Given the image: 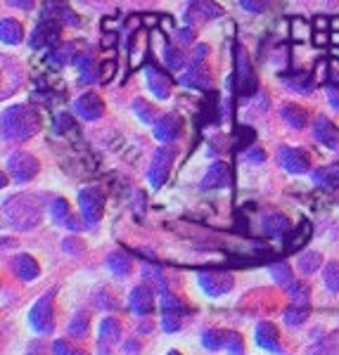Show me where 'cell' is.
<instances>
[{
	"label": "cell",
	"instance_id": "obj_1",
	"mask_svg": "<svg viewBox=\"0 0 339 355\" xmlns=\"http://www.w3.org/2000/svg\"><path fill=\"white\" fill-rule=\"evenodd\" d=\"M3 218L17 232L36 230L43 220V197L41 194H13L3 204Z\"/></svg>",
	"mask_w": 339,
	"mask_h": 355
},
{
	"label": "cell",
	"instance_id": "obj_2",
	"mask_svg": "<svg viewBox=\"0 0 339 355\" xmlns=\"http://www.w3.org/2000/svg\"><path fill=\"white\" fill-rule=\"evenodd\" d=\"M3 140H28L41 130V116L28 105H13L3 110Z\"/></svg>",
	"mask_w": 339,
	"mask_h": 355
},
{
	"label": "cell",
	"instance_id": "obj_3",
	"mask_svg": "<svg viewBox=\"0 0 339 355\" xmlns=\"http://www.w3.org/2000/svg\"><path fill=\"white\" fill-rule=\"evenodd\" d=\"M53 301H55V289L45 291V294L31 306L28 311V327H31L36 334H53L55 329V311H53Z\"/></svg>",
	"mask_w": 339,
	"mask_h": 355
},
{
	"label": "cell",
	"instance_id": "obj_4",
	"mask_svg": "<svg viewBox=\"0 0 339 355\" xmlns=\"http://www.w3.org/2000/svg\"><path fill=\"white\" fill-rule=\"evenodd\" d=\"M233 53H235V81H238L240 95L242 97L254 95L258 88V81H256V73H254V67H251L249 55H247V50L240 43H235Z\"/></svg>",
	"mask_w": 339,
	"mask_h": 355
},
{
	"label": "cell",
	"instance_id": "obj_5",
	"mask_svg": "<svg viewBox=\"0 0 339 355\" xmlns=\"http://www.w3.org/2000/svg\"><path fill=\"white\" fill-rule=\"evenodd\" d=\"M78 209H81L83 223L88 227H95L105 216V192L102 187H85L78 192Z\"/></svg>",
	"mask_w": 339,
	"mask_h": 355
},
{
	"label": "cell",
	"instance_id": "obj_6",
	"mask_svg": "<svg viewBox=\"0 0 339 355\" xmlns=\"http://www.w3.org/2000/svg\"><path fill=\"white\" fill-rule=\"evenodd\" d=\"M8 171L13 173L17 182H28L38 175L41 164H38V159L28 152H13L8 157Z\"/></svg>",
	"mask_w": 339,
	"mask_h": 355
},
{
	"label": "cell",
	"instance_id": "obj_7",
	"mask_svg": "<svg viewBox=\"0 0 339 355\" xmlns=\"http://www.w3.org/2000/svg\"><path fill=\"white\" fill-rule=\"evenodd\" d=\"M176 162V150L174 147H159L152 157V164H149L147 178L152 187H162L166 182V178L171 173V166Z\"/></svg>",
	"mask_w": 339,
	"mask_h": 355
},
{
	"label": "cell",
	"instance_id": "obj_8",
	"mask_svg": "<svg viewBox=\"0 0 339 355\" xmlns=\"http://www.w3.org/2000/svg\"><path fill=\"white\" fill-rule=\"evenodd\" d=\"M60 33H62V19L57 21L55 17H43V21L28 36V48L33 50L48 48V45H53L60 38Z\"/></svg>",
	"mask_w": 339,
	"mask_h": 355
},
{
	"label": "cell",
	"instance_id": "obj_9",
	"mask_svg": "<svg viewBox=\"0 0 339 355\" xmlns=\"http://www.w3.org/2000/svg\"><path fill=\"white\" fill-rule=\"evenodd\" d=\"M197 284L202 287L206 296H223L233 289V275L218 272V270H202L197 272Z\"/></svg>",
	"mask_w": 339,
	"mask_h": 355
},
{
	"label": "cell",
	"instance_id": "obj_10",
	"mask_svg": "<svg viewBox=\"0 0 339 355\" xmlns=\"http://www.w3.org/2000/svg\"><path fill=\"white\" fill-rule=\"evenodd\" d=\"M278 159H280V166L287 171V173H306L311 168V162H308V154L301 150V147H290V145H283L278 152Z\"/></svg>",
	"mask_w": 339,
	"mask_h": 355
},
{
	"label": "cell",
	"instance_id": "obj_11",
	"mask_svg": "<svg viewBox=\"0 0 339 355\" xmlns=\"http://www.w3.org/2000/svg\"><path fill=\"white\" fill-rule=\"evenodd\" d=\"M183 125L185 123H183L181 114L169 112L162 119H157V123H154V137L159 142H176L183 135Z\"/></svg>",
	"mask_w": 339,
	"mask_h": 355
},
{
	"label": "cell",
	"instance_id": "obj_12",
	"mask_svg": "<svg viewBox=\"0 0 339 355\" xmlns=\"http://www.w3.org/2000/svg\"><path fill=\"white\" fill-rule=\"evenodd\" d=\"M122 339V322L117 318H105L97 329V353H112Z\"/></svg>",
	"mask_w": 339,
	"mask_h": 355
},
{
	"label": "cell",
	"instance_id": "obj_13",
	"mask_svg": "<svg viewBox=\"0 0 339 355\" xmlns=\"http://www.w3.org/2000/svg\"><path fill=\"white\" fill-rule=\"evenodd\" d=\"M48 211H50V220H53L57 227H65V230H72V232H78L83 227L76 216L72 214L67 199H62V197L53 199V204H50Z\"/></svg>",
	"mask_w": 339,
	"mask_h": 355
},
{
	"label": "cell",
	"instance_id": "obj_14",
	"mask_svg": "<svg viewBox=\"0 0 339 355\" xmlns=\"http://www.w3.org/2000/svg\"><path fill=\"white\" fill-rule=\"evenodd\" d=\"M74 112L83 121H97L105 114V102H102V97L97 93H83L74 102Z\"/></svg>",
	"mask_w": 339,
	"mask_h": 355
},
{
	"label": "cell",
	"instance_id": "obj_15",
	"mask_svg": "<svg viewBox=\"0 0 339 355\" xmlns=\"http://www.w3.org/2000/svg\"><path fill=\"white\" fill-rule=\"evenodd\" d=\"M261 227L268 237L283 242L287 234L292 232V220L287 218L285 214H280V211H266V214L261 216Z\"/></svg>",
	"mask_w": 339,
	"mask_h": 355
},
{
	"label": "cell",
	"instance_id": "obj_16",
	"mask_svg": "<svg viewBox=\"0 0 339 355\" xmlns=\"http://www.w3.org/2000/svg\"><path fill=\"white\" fill-rule=\"evenodd\" d=\"M223 17V8L216 5L214 0H190L185 10V21L192 24V21H209V19H218Z\"/></svg>",
	"mask_w": 339,
	"mask_h": 355
},
{
	"label": "cell",
	"instance_id": "obj_17",
	"mask_svg": "<svg viewBox=\"0 0 339 355\" xmlns=\"http://www.w3.org/2000/svg\"><path fill=\"white\" fill-rule=\"evenodd\" d=\"M142 71H145L149 93L157 97V100H169V95H171V78H169V73L162 71V69L154 67V64H145Z\"/></svg>",
	"mask_w": 339,
	"mask_h": 355
},
{
	"label": "cell",
	"instance_id": "obj_18",
	"mask_svg": "<svg viewBox=\"0 0 339 355\" xmlns=\"http://www.w3.org/2000/svg\"><path fill=\"white\" fill-rule=\"evenodd\" d=\"M228 185H231V168H228L223 162H216V164L209 166L206 175L202 178V182H199V190H204V192L226 190Z\"/></svg>",
	"mask_w": 339,
	"mask_h": 355
},
{
	"label": "cell",
	"instance_id": "obj_19",
	"mask_svg": "<svg viewBox=\"0 0 339 355\" xmlns=\"http://www.w3.org/2000/svg\"><path fill=\"white\" fill-rule=\"evenodd\" d=\"M313 135H315V140H318L323 147H327L330 152L339 154V128L327 116H318V119H315Z\"/></svg>",
	"mask_w": 339,
	"mask_h": 355
},
{
	"label": "cell",
	"instance_id": "obj_20",
	"mask_svg": "<svg viewBox=\"0 0 339 355\" xmlns=\"http://www.w3.org/2000/svg\"><path fill=\"white\" fill-rule=\"evenodd\" d=\"M183 85H188V88H197V90H204L211 85V76H209V69L204 67V62H192L188 64L185 73H183L181 78H178Z\"/></svg>",
	"mask_w": 339,
	"mask_h": 355
},
{
	"label": "cell",
	"instance_id": "obj_21",
	"mask_svg": "<svg viewBox=\"0 0 339 355\" xmlns=\"http://www.w3.org/2000/svg\"><path fill=\"white\" fill-rule=\"evenodd\" d=\"M10 270H13L15 277L22 279V282H33V279L41 275V268H38L36 259H33V256H28V254L15 256V259L10 261Z\"/></svg>",
	"mask_w": 339,
	"mask_h": 355
},
{
	"label": "cell",
	"instance_id": "obj_22",
	"mask_svg": "<svg viewBox=\"0 0 339 355\" xmlns=\"http://www.w3.org/2000/svg\"><path fill=\"white\" fill-rule=\"evenodd\" d=\"M129 306L131 311H133L135 315H149L154 311V291L149 284H140V287H135L133 291H131L129 296Z\"/></svg>",
	"mask_w": 339,
	"mask_h": 355
},
{
	"label": "cell",
	"instance_id": "obj_23",
	"mask_svg": "<svg viewBox=\"0 0 339 355\" xmlns=\"http://www.w3.org/2000/svg\"><path fill=\"white\" fill-rule=\"evenodd\" d=\"M254 336H256V343L261 348L271 353H283V346H280V334L275 329V324L271 322H258L256 329H254Z\"/></svg>",
	"mask_w": 339,
	"mask_h": 355
},
{
	"label": "cell",
	"instance_id": "obj_24",
	"mask_svg": "<svg viewBox=\"0 0 339 355\" xmlns=\"http://www.w3.org/2000/svg\"><path fill=\"white\" fill-rule=\"evenodd\" d=\"M311 180H313V185L323 187V190H337L339 187V164L315 168L311 173Z\"/></svg>",
	"mask_w": 339,
	"mask_h": 355
},
{
	"label": "cell",
	"instance_id": "obj_25",
	"mask_svg": "<svg viewBox=\"0 0 339 355\" xmlns=\"http://www.w3.org/2000/svg\"><path fill=\"white\" fill-rule=\"evenodd\" d=\"M280 116H283V121L295 130H304L308 123V112L299 105H283L280 107Z\"/></svg>",
	"mask_w": 339,
	"mask_h": 355
},
{
	"label": "cell",
	"instance_id": "obj_26",
	"mask_svg": "<svg viewBox=\"0 0 339 355\" xmlns=\"http://www.w3.org/2000/svg\"><path fill=\"white\" fill-rule=\"evenodd\" d=\"M78 48H81V43L78 41H69L67 45H60V48H55L53 53H50V64H72V62H76L78 57H81V53H78Z\"/></svg>",
	"mask_w": 339,
	"mask_h": 355
},
{
	"label": "cell",
	"instance_id": "obj_27",
	"mask_svg": "<svg viewBox=\"0 0 339 355\" xmlns=\"http://www.w3.org/2000/svg\"><path fill=\"white\" fill-rule=\"evenodd\" d=\"M107 268H109V272H114L117 277H129L131 270H133V259L122 249L112 251V254L107 256Z\"/></svg>",
	"mask_w": 339,
	"mask_h": 355
},
{
	"label": "cell",
	"instance_id": "obj_28",
	"mask_svg": "<svg viewBox=\"0 0 339 355\" xmlns=\"http://www.w3.org/2000/svg\"><path fill=\"white\" fill-rule=\"evenodd\" d=\"M0 41L5 45H19L24 41V28H22L19 21L5 17V19L0 21Z\"/></svg>",
	"mask_w": 339,
	"mask_h": 355
},
{
	"label": "cell",
	"instance_id": "obj_29",
	"mask_svg": "<svg viewBox=\"0 0 339 355\" xmlns=\"http://www.w3.org/2000/svg\"><path fill=\"white\" fill-rule=\"evenodd\" d=\"M283 81H285L287 88L297 90V93H301V95H311V90L315 88V83H318L308 71H297L292 78H287V76H285Z\"/></svg>",
	"mask_w": 339,
	"mask_h": 355
},
{
	"label": "cell",
	"instance_id": "obj_30",
	"mask_svg": "<svg viewBox=\"0 0 339 355\" xmlns=\"http://www.w3.org/2000/svg\"><path fill=\"white\" fill-rule=\"evenodd\" d=\"M320 263H323V256H320L318 251H306V254L299 256L297 268H299V272H301V275L311 277L313 272L320 270Z\"/></svg>",
	"mask_w": 339,
	"mask_h": 355
},
{
	"label": "cell",
	"instance_id": "obj_31",
	"mask_svg": "<svg viewBox=\"0 0 339 355\" xmlns=\"http://www.w3.org/2000/svg\"><path fill=\"white\" fill-rule=\"evenodd\" d=\"M308 313H311V306L292 303V306L285 311V324L287 327H299V324H304V320H308Z\"/></svg>",
	"mask_w": 339,
	"mask_h": 355
},
{
	"label": "cell",
	"instance_id": "obj_32",
	"mask_svg": "<svg viewBox=\"0 0 339 355\" xmlns=\"http://www.w3.org/2000/svg\"><path fill=\"white\" fill-rule=\"evenodd\" d=\"M271 277L275 279L278 287L285 289H290L295 284V275H292V268L287 263H275V266H271Z\"/></svg>",
	"mask_w": 339,
	"mask_h": 355
},
{
	"label": "cell",
	"instance_id": "obj_33",
	"mask_svg": "<svg viewBox=\"0 0 339 355\" xmlns=\"http://www.w3.org/2000/svg\"><path fill=\"white\" fill-rule=\"evenodd\" d=\"M308 237H311V223L304 220L301 225H299V230H295V234H292V237L287 239V246H285V249H287V251L301 249V246L308 242Z\"/></svg>",
	"mask_w": 339,
	"mask_h": 355
},
{
	"label": "cell",
	"instance_id": "obj_34",
	"mask_svg": "<svg viewBox=\"0 0 339 355\" xmlns=\"http://www.w3.org/2000/svg\"><path fill=\"white\" fill-rule=\"evenodd\" d=\"M164 62L169 69H174V71H181L183 67H185V55H183L181 48H176V45H166L164 48Z\"/></svg>",
	"mask_w": 339,
	"mask_h": 355
},
{
	"label": "cell",
	"instance_id": "obj_35",
	"mask_svg": "<svg viewBox=\"0 0 339 355\" xmlns=\"http://www.w3.org/2000/svg\"><path fill=\"white\" fill-rule=\"evenodd\" d=\"M202 343L206 351H223V343H226V331L223 329H206L202 334Z\"/></svg>",
	"mask_w": 339,
	"mask_h": 355
},
{
	"label": "cell",
	"instance_id": "obj_36",
	"mask_svg": "<svg viewBox=\"0 0 339 355\" xmlns=\"http://www.w3.org/2000/svg\"><path fill=\"white\" fill-rule=\"evenodd\" d=\"M133 110H135V116L140 119L142 123H157V114H154L157 110H154L149 102L138 97V100H133Z\"/></svg>",
	"mask_w": 339,
	"mask_h": 355
},
{
	"label": "cell",
	"instance_id": "obj_37",
	"mask_svg": "<svg viewBox=\"0 0 339 355\" xmlns=\"http://www.w3.org/2000/svg\"><path fill=\"white\" fill-rule=\"evenodd\" d=\"M162 313H188V308L183 306V301L178 296L171 294L169 289H162Z\"/></svg>",
	"mask_w": 339,
	"mask_h": 355
},
{
	"label": "cell",
	"instance_id": "obj_38",
	"mask_svg": "<svg viewBox=\"0 0 339 355\" xmlns=\"http://www.w3.org/2000/svg\"><path fill=\"white\" fill-rule=\"evenodd\" d=\"M323 282L327 291H339V263H327L323 270Z\"/></svg>",
	"mask_w": 339,
	"mask_h": 355
},
{
	"label": "cell",
	"instance_id": "obj_39",
	"mask_svg": "<svg viewBox=\"0 0 339 355\" xmlns=\"http://www.w3.org/2000/svg\"><path fill=\"white\" fill-rule=\"evenodd\" d=\"M142 279H145V282H154V284L159 287V291H162V289H169V287H166L164 272H162V270H157L154 266H145V268H142Z\"/></svg>",
	"mask_w": 339,
	"mask_h": 355
},
{
	"label": "cell",
	"instance_id": "obj_40",
	"mask_svg": "<svg viewBox=\"0 0 339 355\" xmlns=\"http://www.w3.org/2000/svg\"><path fill=\"white\" fill-rule=\"evenodd\" d=\"M69 331H72L74 336H85V331H88V315L85 313L74 315L72 322H69Z\"/></svg>",
	"mask_w": 339,
	"mask_h": 355
},
{
	"label": "cell",
	"instance_id": "obj_41",
	"mask_svg": "<svg viewBox=\"0 0 339 355\" xmlns=\"http://www.w3.org/2000/svg\"><path fill=\"white\" fill-rule=\"evenodd\" d=\"M223 351H228V353H245L242 336H240L238 331H226V343H223Z\"/></svg>",
	"mask_w": 339,
	"mask_h": 355
},
{
	"label": "cell",
	"instance_id": "obj_42",
	"mask_svg": "<svg viewBox=\"0 0 339 355\" xmlns=\"http://www.w3.org/2000/svg\"><path fill=\"white\" fill-rule=\"evenodd\" d=\"M183 324V315L181 313H162V329L174 334V331L181 329Z\"/></svg>",
	"mask_w": 339,
	"mask_h": 355
},
{
	"label": "cell",
	"instance_id": "obj_43",
	"mask_svg": "<svg viewBox=\"0 0 339 355\" xmlns=\"http://www.w3.org/2000/svg\"><path fill=\"white\" fill-rule=\"evenodd\" d=\"M69 130H74V119L69 116L67 112H60L55 116V133L65 135V133H69Z\"/></svg>",
	"mask_w": 339,
	"mask_h": 355
},
{
	"label": "cell",
	"instance_id": "obj_44",
	"mask_svg": "<svg viewBox=\"0 0 339 355\" xmlns=\"http://www.w3.org/2000/svg\"><path fill=\"white\" fill-rule=\"evenodd\" d=\"M240 5L247 10V12H251V15H261V12H266V8H268V0H240Z\"/></svg>",
	"mask_w": 339,
	"mask_h": 355
},
{
	"label": "cell",
	"instance_id": "obj_45",
	"mask_svg": "<svg viewBox=\"0 0 339 355\" xmlns=\"http://www.w3.org/2000/svg\"><path fill=\"white\" fill-rule=\"evenodd\" d=\"M292 36H295L297 41H304V38H308V36H311V28H308L306 21L295 19V21H292Z\"/></svg>",
	"mask_w": 339,
	"mask_h": 355
},
{
	"label": "cell",
	"instance_id": "obj_46",
	"mask_svg": "<svg viewBox=\"0 0 339 355\" xmlns=\"http://www.w3.org/2000/svg\"><path fill=\"white\" fill-rule=\"evenodd\" d=\"M62 249L67 251V254H72V256H83V251H85V246L78 242V239H74V237H69V239H65V242H62Z\"/></svg>",
	"mask_w": 339,
	"mask_h": 355
},
{
	"label": "cell",
	"instance_id": "obj_47",
	"mask_svg": "<svg viewBox=\"0 0 339 355\" xmlns=\"http://www.w3.org/2000/svg\"><path fill=\"white\" fill-rule=\"evenodd\" d=\"M327 100H330L332 112H339V85L337 83H330V88H327Z\"/></svg>",
	"mask_w": 339,
	"mask_h": 355
},
{
	"label": "cell",
	"instance_id": "obj_48",
	"mask_svg": "<svg viewBox=\"0 0 339 355\" xmlns=\"http://www.w3.org/2000/svg\"><path fill=\"white\" fill-rule=\"evenodd\" d=\"M114 71H117V62L109 60L107 64H102V67H100V78H102V81H105V83H107V81H112Z\"/></svg>",
	"mask_w": 339,
	"mask_h": 355
},
{
	"label": "cell",
	"instance_id": "obj_49",
	"mask_svg": "<svg viewBox=\"0 0 339 355\" xmlns=\"http://www.w3.org/2000/svg\"><path fill=\"white\" fill-rule=\"evenodd\" d=\"M53 351H55V353H60V355H65V353H78L76 348L69 346V343H67V341H62V339H60V341H55Z\"/></svg>",
	"mask_w": 339,
	"mask_h": 355
},
{
	"label": "cell",
	"instance_id": "obj_50",
	"mask_svg": "<svg viewBox=\"0 0 339 355\" xmlns=\"http://www.w3.org/2000/svg\"><path fill=\"white\" fill-rule=\"evenodd\" d=\"M192 41H195V33H192L190 26H185V28L178 31V43H192Z\"/></svg>",
	"mask_w": 339,
	"mask_h": 355
},
{
	"label": "cell",
	"instance_id": "obj_51",
	"mask_svg": "<svg viewBox=\"0 0 339 355\" xmlns=\"http://www.w3.org/2000/svg\"><path fill=\"white\" fill-rule=\"evenodd\" d=\"M327 43H332V41L327 38V33H325V31H315V33H313V45H318V48H325Z\"/></svg>",
	"mask_w": 339,
	"mask_h": 355
},
{
	"label": "cell",
	"instance_id": "obj_52",
	"mask_svg": "<svg viewBox=\"0 0 339 355\" xmlns=\"http://www.w3.org/2000/svg\"><path fill=\"white\" fill-rule=\"evenodd\" d=\"M8 5H13L17 10H31L33 8V0H5Z\"/></svg>",
	"mask_w": 339,
	"mask_h": 355
},
{
	"label": "cell",
	"instance_id": "obj_53",
	"mask_svg": "<svg viewBox=\"0 0 339 355\" xmlns=\"http://www.w3.org/2000/svg\"><path fill=\"white\" fill-rule=\"evenodd\" d=\"M330 83H337L339 85V60H332L330 62Z\"/></svg>",
	"mask_w": 339,
	"mask_h": 355
},
{
	"label": "cell",
	"instance_id": "obj_54",
	"mask_svg": "<svg viewBox=\"0 0 339 355\" xmlns=\"http://www.w3.org/2000/svg\"><path fill=\"white\" fill-rule=\"evenodd\" d=\"M114 43H117V33H105L102 36V48H112Z\"/></svg>",
	"mask_w": 339,
	"mask_h": 355
},
{
	"label": "cell",
	"instance_id": "obj_55",
	"mask_svg": "<svg viewBox=\"0 0 339 355\" xmlns=\"http://www.w3.org/2000/svg\"><path fill=\"white\" fill-rule=\"evenodd\" d=\"M138 351H140V346H138L135 339H131V341L124 343V353H138Z\"/></svg>",
	"mask_w": 339,
	"mask_h": 355
},
{
	"label": "cell",
	"instance_id": "obj_56",
	"mask_svg": "<svg viewBox=\"0 0 339 355\" xmlns=\"http://www.w3.org/2000/svg\"><path fill=\"white\" fill-rule=\"evenodd\" d=\"M263 159H266V154L258 150V147H256V152H251V154H249V162H263Z\"/></svg>",
	"mask_w": 339,
	"mask_h": 355
},
{
	"label": "cell",
	"instance_id": "obj_57",
	"mask_svg": "<svg viewBox=\"0 0 339 355\" xmlns=\"http://www.w3.org/2000/svg\"><path fill=\"white\" fill-rule=\"evenodd\" d=\"M330 41L335 43V45H339V31H335V33H332V36H330Z\"/></svg>",
	"mask_w": 339,
	"mask_h": 355
},
{
	"label": "cell",
	"instance_id": "obj_58",
	"mask_svg": "<svg viewBox=\"0 0 339 355\" xmlns=\"http://www.w3.org/2000/svg\"><path fill=\"white\" fill-rule=\"evenodd\" d=\"M332 26H335L337 31H339V17H335V21H332Z\"/></svg>",
	"mask_w": 339,
	"mask_h": 355
}]
</instances>
